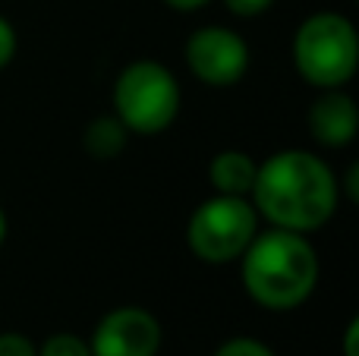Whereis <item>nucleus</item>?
<instances>
[{
  "mask_svg": "<svg viewBox=\"0 0 359 356\" xmlns=\"http://www.w3.org/2000/svg\"><path fill=\"white\" fill-rule=\"evenodd\" d=\"M249 196L255 212L274 227L309 233L334 218L341 183L318 155H309L306 149H284L259 164Z\"/></svg>",
  "mask_w": 359,
  "mask_h": 356,
  "instance_id": "1",
  "label": "nucleus"
},
{
  "mask_svg": "<svg viewBox=\"0 0 359 356\" xmlns=\"http://www.w3.org/2000/svg\"><path fill=\"white\" fill-rule=\"evenodd\" d=\"M243 287L259 306L284 313L303 306L318 284V256L306 233L271 227L240 256Z\"/></svg>",
  "mask_w": 359,
  "mask_h": 356,
  "instance_id": "2",
  "label": "nucleus"
},
{
  "mask_svg": "<svg viewBox=\"0 0 359 356\" xmlns=\"http://www.w3.org/2000/svg\"><path fill=\"white\" fill-rule=\"evenodd\" d=\"M293 63L316 88H344L356 73L359 38L347 16L316 13L303 19L293 38Z\"/></svg>",
  "mask_w": 359,
  "mask_h": 356,
  "instance_id": "3",
  "label": "nucleus"
},
{
  "mask_svg": "<svg viewBox=\"0 0 359 356\" xmlns=\"http://www.w3.org/2000/svg\"><path fill=\"white\" fill-rule=\"evenodd\" d=\"M114 111L130 132L158 136L180 114V82L164 63L136 60L114 82Z\"/></svg>",
  "mask_w": 359,
  "mask_h": 356,
  "instance_id": "4",
  "label": "nucleus"
},
{
  "mask_svg": "<svg viewBox=\"0 0 359 356\" xmlns=\"http://www.w3.org/2000/svg\"><path fill=\"white\" fill-rule=\"evenodd\" d=\"M259 233V212L246 196H221L205 199L192 212L186 240L196 259L208 265L240 262L246 246Z\"/></svg>",
  "mask_w": 359,
  "mask_h": 356,
  "instance_id": "5",
  "label": "nucleus"
},
{
  "mask_svg": "<svg viewBox=\"0 0 359 356\" xmlns=\"http://www.w3.org/2000/svg\"><path fill=\"white\" fill-rule=\"evenodd\" d=\"M186 63L198 82L211 88H227L246 76L249 48L233 29L205 25V29L192 32L186 41Z\"/></svg>",
  "mask_w": 359,
  "mask_h": 356,
  "instance_id": "6",
  "label": "nucleus"
},
{
  "mask_svg": "<svg viewBox=\"0 0 359 356\" xmlns=\"http://www.w3.org/2000/svg\"><path fill=\"white\" fill-rule=\"evenodd\" d=\"M92 356H158L161 350V322L139 306H120L98 322Z\"/></svg>",
  "mask_w": 359,
  "mask_h": 356,
  "instance_id": "7",
  "label": "nucleus"
},
{
  "mask_svg": "<svg viewBox=\"0 0 359 356\" xmlns=\"http://www.w3.org/2000/svg\"><path fill=\"white\" fill-rule=\"evenodd\" d=\"M306 123H309V132L318 145L344 149L359 132L356 101L344 88H322V95L312 101L309 114H306Z\"/></svg>",
  "mask_w": 359,
  "mask_h": 356,
  "instance_id": "8",
  "label": "nucleus"
},
{
  "mask_svg": "<svg viewBox=\"0 0 359 356\" xmlns=\"http://www.w3.org/2000/svg\"><path fill=\"white\" fill-rule=\"evenodd\" d=\"M255 170H259V164L240 149L217 151L208 164L211 186L221 196H249L255 183Z\"/></svg>",
  "mask_w": 359,
  "mask_h": 356,
  "instance_id": "9",
  "label": "nucleus"
},
{
  "mask_svg": "<svg viewBox=\"0 0 359 356\" xmlns=\"http://www.w3.org/2000/svg\"><path fill=\"white\" fill-rule=\"evenodd\" d=\"M126 139H130V130L117 120V114H114V117H95L92 123L86 126V132H82L86 151L92 158H98V161L117 158L120 151L126 149Z\"/></svg>",
  "mask_w": 359,
  "mask_h": 356,
  "instance_id": "10",
  "label": "nucleus"
},
{
  "mask_svg": "<svg viewBox=\"0 0 359 356\" xmlns=\"http://www.w3.org/2000/svg\"><path fill=\"white\" fill-rule=\"evenodd\" d=\"M38 356H92V347H88V341L76 338V334L60 331V334H50V338L44 341Z\"/></svg>",
  "mask_w": 359,
  "mask_h": 356,
  "instance_id": "11",
  "label": "nucleus"
},
{
  "mask_svg": "<svg viewBox=\"0 0 359 356\" xmlns=\"http://www.w3.org/2000/svg\"><path fill=\"white\" fill-rule=\"evenodd\" d=\"M215 356H274V350L255 338H230L217 347Z\"/></svg>",
  "mask_w": 359,
  "mask_h": 356,
  "instance_id": "12",
  "label": "nucleus"
},
{
  "mask_svg": "<svg viewBox=\"0 0 359 356\" xmlns=\"http://www.w3.org/2000/svg\"><path fill=\"white\" fill-rule=\"evenodd\" d=\"M0 356H38V347L25 334L4 331L0 334Z\"/></svg>",
  "mask_w": 359,
  "mask_h": 356,
  "instance_id": "13",
  "label": "nucleus"
},
{
  "mask_svg": "<svg viewBox=\"0 0 359 356\" xmlns=\"http://www.w3.org/2000/svg\"><path fill=\"white\" fill-rule=\"evenodd\" d=\"M16 57V29L6 16H0V69Z\"/></svg>",
  "mask_w": 359,
  "mask_h": 356,
  "instance_id": "14",
  "label": "nucleus"
},
{
  "mask_svg": "<svg viewBox=\"0 0 359 356\" xmlns=\"http://www.w3.org/2000/svg\"><path fill=\"white\" fill-rule=\"evenodd\" d=\"M227 4L230 13H236V16H259V13H265L268 6L274 4V0H224Z\"/></svg>",
  "mask_w": 359,
  "mask_h": 356,
  "instance_id": "15",
  "label": "nucleus"
},
{
  "mask_svg": "<svg viewBox=\"0 0 359 356\" xmlns=\"http://www.w3.org/2000/svg\"><path fill=\"white\" fill-rule=\"evenodd\" d=\"M168 6H174V10H183V13H192V10H202L208 0H164Z\"/></svg>",
  "mask_w": 359,
  "mask_h": 356,
  "instance_id": "16",
  "label": "nucleus"
},
{
  "mask_svg": "<svg viewBox=\"0 0 359 356\" xmlns=\"http://www.w3.org/2000/svg\"><path fill=\"white\" fill-rule=\"evenodd\" d=\"M356 334H359V322L353 319L347 325V344H344V347H347V356H356Z\"/></svg>",
  "mask_w": 359,
  "mask_h": 356,
  "instance_id": "17",
  "label": "nucleus"
},
{
  "mask_svg": "<svg viewBox=\"0 0 359 356\" xmlns=\"http://www.w3.org/2000/svg\"><path fill=\"white\" fill-rule=\"evenodd\" d=\"M6 227L10 224H6V214H4V208H0V246L6 243Z\"/></svg>",
  "mask_w": 359,
  "mask_h": 356,
  "instance_id": "18",
  "label": "nucleus"
}]
</instances>
